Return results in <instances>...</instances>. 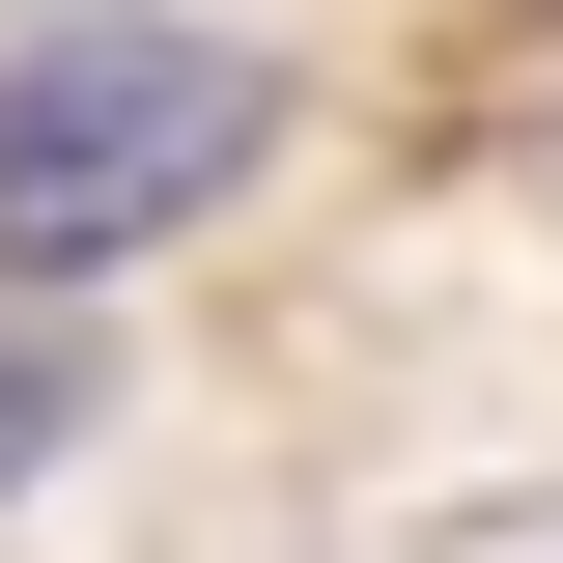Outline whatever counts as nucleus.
Here are the masks:
<instances>
[{
  "label": "nucleus",
  "instance_id": "f03ea898",
  "mask_svg": "<svg viewBox=\"0 0 563 563\" xmlns=\"http://www.w3.org/2000/svg\"><path fill=\"white\" fill-rule=\"evenodd\" d=\"M57 422H85V366H57V339H0V479H29Z\"/></svg>",
  "mask_w": 563,
  "mask_h": 563
},
{
  "label": "nucleus",
  "instance_id": "f257e3e1",
  "mask_svg": "<svg viewBox=\"0 0 563 563\" xmlns=\"http://www.w3.org/2000/svg\"><path fill=\"white\" fill-rule=\"evenodd\" d=\"M254 141H282L254 29H198V0H57V29L0 57V254L85 282V254H141V225H198Z\"/></svg>",
  "mask_w": 563,
  "mask_h": 563
},
{
  "label": "nucleus",
  "instance_id": "7ed1b4c3",
  "mask_svg": "<svg viewBox=\"0 0 563 563\" xmlns=\"http://www.w3.org/2000/svg\"><path fill=\"white\" fill-rule=\"evenodd\" d=\"M479 563H563V507H507V536H479Z\"/></svg>",
  "mask_w": 563,
  "mask_h": 563
}]
</instances>
